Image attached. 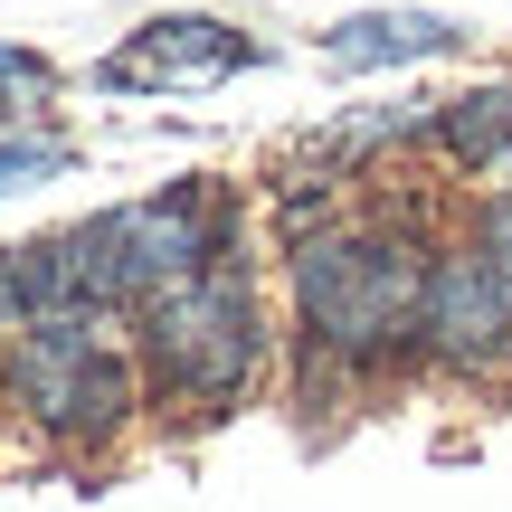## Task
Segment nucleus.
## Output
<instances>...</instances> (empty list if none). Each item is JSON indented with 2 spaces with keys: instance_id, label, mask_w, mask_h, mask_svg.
Returning <instances> with one entry per match:
<instances>
[{
  "instance_id": "obj_1",
  "label": "nucleus",
  "mask_w": 512,
  "mask_h": 512,
  "mask_svg": "<svg viewBox=\"0 0 512 512\" xmlns=\"http://www.w3.org/2000/svg\"><path fill=\"white\" fill-rule=\"evenodd\" d=\"M219 256H247V200L219 171H181L162 190L105 200L76 228L29 238L19 247V294H29V323H57V313L133 323L143 304H162L171 285L209 275Z\"/></svg>"
},
{
  "instance_id": "obj_2",
  "label": "nucleus",
  "mask_w": 512,
  "mask_h": 512,
  "mask_svg": "<svg viewBox=\"0 0 512 512\" xmlns=\"http://www.w3.org/2000/svg\"><path fill=\"white\" fill-rule=\"evenodd\" d=\"M427 219L408 200H342L332 219L285 238V332L304 370L380 380L418 361V294H427Z\"/></svg>"
},
{
  "instance_id": "obj_3",
  "label": "nucleus",
  "mask_w": 512,
  "mask_h": 512,
  "mask_svg": "<svg viewBox=\"0 0 512 512\" xmlns=\"http://www.w3.org/2000/svg\"><path fill=\"white\" fill-rule=\"evenodd\" d=\"M133 351H143V380H152V418L162 408L190 427L238 418L275 370V304L256 285V256H219L209 275L143 304L133 313Z\"/></svg>"
},
{
  "instance_id": "obj_4",
  "label": "nucleus",
  "mask_w": 512,
  "mask_h": 512,
  "mask_svg": "<svg viewBox=\"0 0 512 512\" xmlns=\"http://www.w3.org/2000/svg\"><path fill=\"white\" fill-rule=\"evenodd\" d=\"M0 418L29 427L48 456H114L152 418V380H143V351H133V323H114V313L29 323L0 351Z\"/></svg>"
},
{
  "instance_id": "obj_5",
  "label": "nucleus",
  "mask_w": 512,
  "mask_h": 512,
  "mask_svg": "<svg viewBox=\"0 0 512 512\" xmlns=\"http://www.w3.org/2000/svg\"><path fill=\"white\" fill-rule=\"evenodd\" d=\"M266 38L219 10H152L95 57V95H209L266 67Z\"/></svg>"
},
{
  "instance_id": "obj_6",
  "label": "nucleus",
  "mask_w": 512,
  "mask_h": 512,
  "mask_svg": "<svg viewBox=\"0 0 512 512\" xmlns=\"http://www.w3.org/2000/svg\"><path fill=\"white\" fill-rule=\"evenodd\" d=\"M418 361L437 370V380H465V389L512 380V285L465 247V228H456V238H437V256H427Z\"/></svg>"
},
{
  "instance_id": "obj_7",
  "label": "nucleus",
  "mask_w": 512,
  "mask_h": 512,
  "mask_svg": "<svg viewBox=\"0 0 512 512\" xmlns=\"http://www.w3.org/2000/svg\"><path fill=\"white\" fill-rule=\"evenodd\" d=\"M313 48H323L332 76H408V67H437V57H465L475 29H456V19L427 10V0H361V10H342Z\"/></svg>"
},
{
  "instance_id": "obj_8",
  "label": "nucleus",
  "mask_w": 512,
  "mask_h": 512,
  "mask_svg": "<svg viewBox=\"0 0 512 512\" xmlns=\"http://www.w3.org/2000/svg\"><path fill=\"white\" fill-rule=\"evenodd\" d=\"M427 152H437L446 171H465V181H503L512 171V67L437 95V143Z\"/></svg>"
},
{
  "instance_id": "obj_9",
  "label": "nucleus",
  "mask_w": 512,
  "mask_h": 512,
  "mask_svg": "<svg viewBox=\"0 0 512 512\" xmlns=\"http://www.w3.org/2000/svg\"><path fill=\"white\" fill-rule=\"evenodd\" d=\"M57 57L29 48V38H0V133H48V105H57Z\"/></svg>"
},
{
  "instance_id": "obj_10",
  "label": "nucleus",
  "mask_w": 512,
  "mask_h": 512,
  "mask_svg": "<svg viewBox=\"0 0 512 512\" xmlns=\"http://www.w3.org/2000/svg\"><path fill=\"white\" fill-rule=\"evenodd\" d=\"M465 247H475L484 266L512 285V181H494V190H475V200H465Z\"/></svg>"
},
{
  "instance_id": "obj_11",
  "label": "nucleus",
  "mask_w": 512,
  "mask_h": 512,
  "mask_svg": "<svg viewBox=\"0 0 512 512\" xmlns=\"http://www.w3.org/2000/svg\"><path fill=\"white\" fill-rule=\"evenodd\" d=\"M29 332V294H19V247H0V351Z\"/></svg>"
}]
</instances>
